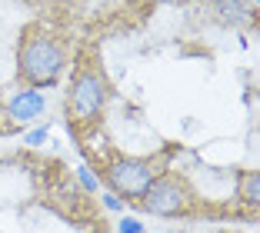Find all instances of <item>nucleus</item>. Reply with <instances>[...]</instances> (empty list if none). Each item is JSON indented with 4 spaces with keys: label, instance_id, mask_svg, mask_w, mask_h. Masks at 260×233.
<instances>
[{
    "label": "nucleus",
    "instance_id": "nucleus-14",
    "mask_svg": "<svg viewBox=\"0 0 260 233\" xmlns=\"http://www.w3.org/2000/svg\"><path fill=\"white\" fill-rule=\"evenodd\" d=\"M0 110H4V107H0Z\"/></svg>",
    "mask_w": 260,
    "mask_h": 233
},
{
    "label": "nucleus",
    "instance_id": "nucleus-7",
    "mask_svg": "<svg viewBox=\"0 0 260 233\" xmlns=\"http://www.w3.org/2000/svg\"><path fill=\"white\" fill-rule=\"evenodd\" d=\"M240 196H244V203H250V207L260 203V177L253 170L244 173V180H240Z\"/></svg>",
    "mask_w": 260,
    "mask_h": 233
},
{
    "label": "nucleus",
    "instance_id": "nucleus-2",
    "mask_svg": "<svg viewBox=\"0 0 260 233\" xmlns=\"http://www.w3.org/2000/svg\"><path fill=\"white\" fill-rule=\"evenodd\" d=\"M107 104V80L100 70H80L70 83V113H74V120L80 123H90L100 117Z\"/></svg>",
    "mask_w": 260,
    "mask_h": 233
},
{
    "label": "nucleus",
    "instance_id": "nucleus-3",
    "mask_svg": "<svg viewBox=\"0 0 260 233\" xmlns=\"http://www.w3.org/2000/svg\"><path fill=\"white\" fill-rule=\"evenodd\" d=\"M157 180V167L150 160H137V157H123L117 163L107 167V187L117 196H144V190Z\"/></svg>",
    "mask_w": 260,
    "mask_h": 233
},
{
    "label": "nucleus",
    "instance_id": "nucleus-13",
    "mask_svg": "<svg viewBox=\"0 0 260 233\" xmlns=\"http://www.w3.org/2000/svg\"><path fill=\"white\" fill-rule=\"evenodd\" d=\"M250 4H257V0H250Z\"/></svg>",
    "mask_w": 260,
    "mask_h": 233
},
{
    "label": "nucleus",
    "instance_id": "nucleus-5",
    "mask_svg": "<svg viewBox=\"0 0 260 233\" xmlns=\"http://www.w3.org/2000/svg\"><path fill=\"white\" fill-rule=\"evenodd\" d=\"M47 110V97L37 90V87H27V90H17L7 104V113L14 123H34L40 120Z\"/></svg>",
    "mask_w": 260,
    "mask_h": 233
},
{
    "label": "nucleus",
    "instance_id": "nucleus-4",
    "mask_svg": "<svg viewBox=\"0 0 260 233\" xmlns=\"http://www.w3.org/2000/svg\"><path fill=\"white\" fill-rule=\"evenodd\" d=\"M187 203H190V196H187L184 183L174 177H157L140 196V207L153 217H177L187 210Z\"/></svg>",
    "mask_w": 260,
    "mask_h": 233
},
{
    "label": "nucleus",
    "instance_id": "nucleus-8",
    "mask_svg": "<svg viewBox=\"0 0 260 233\" xmlns=\"http://www.w3.org/2000/svg\"><path fill=\"white\" fill-rule=\"evenodd\" d=\"M77 180H80V187H84L87 193H97V190H100V177H97V173H93L87 163L77 167Z\"/></svg>",
    "mask_w": 260,
    "mask_h": 233
},
{
    "label": "nucleus",
    "instance_id": "nucleus-12",
    "mask_svg": "<svg viewBox=\"0 0 260 233\" xmlns=\"http://www.w3.org/2000/svg\"><path fill=\"white\" fill-rule=\"evenodd\" d=\"M150 4H184V0H150Z\"/></svg>",
    "mask_w": 260,
    "mask_h": 233
},
{
    "label": "nucleus",
    "instance_id": "nucleus-9",
    "mask_svg": "<svg viewBox=\"0 0 260 233\" xmlns=\"http://www.w3.org/2000/svg\"><path fill=\"white\" fill-rule=\"evenodd\" d=\"M117 233H144V223H140L137 217H123L120 223H117Z\"/></svg>",
    "mask_w": 260,
    "mask_h": 233
},
{
    "label": "nucleus",
    "instance_id": "nucleus-6",
    "mask_svg": "<svg viewBox=\"0 0 260 233\" xmlns=\"http://www.w3.org/2000/svg\"><path fill=\"white\" fill-rule=\"evenodd\" d=\"M214 10L223 23L230 27H247L253 20V7L250 0H214Z\"/></svg>",
    "mask_w": 260,
    "mask_h": 233
},
{
    "label": "nucleus",
    "instance_id": "nucleus-10",
    "mask_svg": "<svg viewBox=\"0 0 260 233\" xmlns=\"http://www.w3.org/2000/svg\"><path fill=\"white\" fill-rule=\"evenodd\" d=\"M47 137H50V130H47V123H44V127H34L30 134H27V143H30V147H44Z\"/></svg>",
    "mask_w": 260,
    "mask_h": 233
},
{
    "label": "nucleus",
    "instance_id": "nucleus-11",
    "mask_svg": "<svg viewBox=\"0 0 260 233\" xmlns=\"http://www.w3.org/2000/svg\"><path fill=\"white\" fill-rule=\"evenodd\" d=\"M100 200H104V207H107V210H114V213L123 210V200L117 193H110V190H107V193H100Z\"/></svg>",
    "mask_w": 260,
    "mask_h": 233
},
{
    "label": "nucleus",
    "instance_id": "nucleus-1",
    "mask_svg": "<svg viewBox=\"0 0 260 233\" xmlns=\"http://www.w3.org/2000/svg\"><path fill=\"white\" fill-rule=\"evenodd\" d=\"M17 67L30 87H50L63 74L67 57L50 37H27L20 47V57H17Z\"/></svg>",
    "mask_w": 260,
    "mask_h": 233
}]
</instances>
